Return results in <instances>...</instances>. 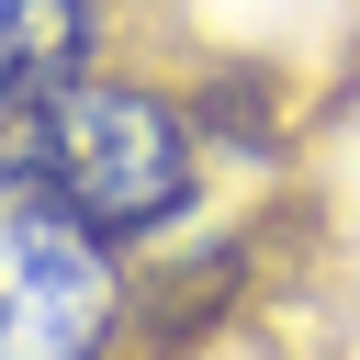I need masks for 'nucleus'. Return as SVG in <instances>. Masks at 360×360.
Wrapping results in <instances>:
<instances>
[{"label": "nucleus", "mask_w": 360, "mask_h": 360, "mask_svg": "<svg viewBox=\"0 0 360 360\" xmlns=\"http://www.w3.org/2000/svg\"><path fill=\"white\" fill-rule=\"evenodd\" d=\"M0 169H22V191L68 202L90 236H146V225H169L191 202V135L135 79H68L56 101L22 112Z\"/></svg>", "instance_id": "f257e3e1"}, {"label": "nucleus", "mask_w": 360, "mask_h": 360, "mask_svg": "<svg viewBox=\"0 0 360 360\" xmlns=\"http://www.w3.org/2000/svg\"><path fill=\"white\" fill-rule=\"evenodd\" d=\"M68 202L0 180V360H101L124 326V270Z\"/></svg>", "instance_id": "f03ea898"}, {"label": "nucleus", "mask_w": 360, "mask_h": 360, "mask_svg": "<svg viewBox=\"0 0 360 360\" xmlns=\"http://www.w3.org/2000/svg\"><path fill=\"white\" fill-rule=\"evenodd\" d=\"M90 0H0V112H34L79 79L90 56Z\"/></svg>", "instance_id": "7ed1b4c3"}]
</instances>
